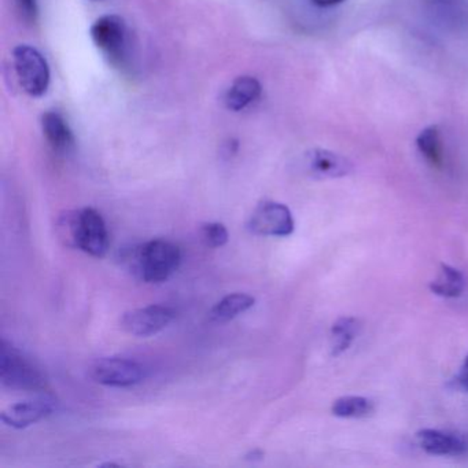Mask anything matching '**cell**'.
Wrapping results in <instances>:
<instances>
[{"label":"cell","mask_w":468,"mask_h":468,"mask_svg":"<svg viewBox=\"0 0 468 468\" xmlns=\"http://www.w3.org/2000/svg\"><path fill=\"white\" fill-rule=\"evenodd\" d=\"M256 303V298L245 292H234V294L226 295L223 300L218 301L209 317L213 323H227L234 320L239 314H245L249 309L253 308Z\"/></svg>","instance_id":"14"},{"label":"cell","mask_w":468,"mask_h":468,"mask_svg":"<svg viewBox=\"0 0 468 468\" xmlns=\"http://www.w3.org/2000/svg\"><path fill=\"white\" fill-rule=\"evenodd\" d=\"M306 169L316 179H339L353 172V164L347 158L328 150L314 149L306 154Z\"/></svg>","instance_id":"11"},{"label":"cell","mask_w":468,"mask_h":468,"mask_svg":"<svg viewBox=\"0 0 468 468\" xmlns=\"http://www.w3.org/2000/svg\"><path fill=\"white\" fill-rule=\"evenodd\" d=\"M262 87L253 76H240L232 81L224 95V105L229 112L245 111L251 103L256 102L261 95Z\"/></svg>","instance_id":"13"},{"label":"cell","mask_w":468,"mask_h":468,"mask_svg":"<svg viewBox=\"0 0 468 468\" xmlns=\"http://www.w3.org/2000/svg\"><path fill=\"white\" fill-rule=\"evenodd\" d=\"M122 261L138 281L163 283L179 270L182 251L169 240L153 239L125 250Z\"/></svg>","instance_id":"2"},{"label":"cell","mask_w":468,"mask_h":468,"mask_svg":"<svg viewBox=\"0 0 468 468\" xmlns=\"http://www.w3.org/2000/svg\"><path fill=\"white\" fill-rule=\"evenodd\" d=\"M345 0H312V4L317 7H333L342 4Z\"/></svg>","instance_id":"22"},{"label":"cell","mask_w":468,"mask_h":468,"mask_svg":"<svg viewBox=\"0 0 468 468\" xmlns=\"http://www.w3.org/2000/svg\"><path fill=\"white\" fill-rule=\"evenodd\" d=\"M360 331V322L355 317H339L330 333V349L334 357H338L352 346Z\"/></svg>","instance_id":"16"},{"label":"cell","mask_w":468,"mask_h":468,"mask_svg":"<svg viewBox=\"0 0 468 468\" xmlns=\"http://www.w3.org/2000/svg\"><path fill=\"white\" fill-rule=\"evenodd\" d=\"M21 15L24 16L27 21H35L37 17V0H16Z\"/></svg>","instance_id":"20"},{"label":"cell","mask_w":468,"mask_h":468,"mask_svg":"<svg viewBox=\"0 0 468 468\" xmlns=\"http://www.w3.org/2000/svg\"><path fill=\"white\" fill-rule=\"evenodd\" d=\"M294 229L292 212L281 202H261L248 221L249 231L260 237H289Z\"/></svg>","instance_id":"6"},{"label":"cell","mask_w":468,"mask_h":468,"mask_svg":"<svg viewBox=\"0 0 468 468\" xmlns=\"http://www.w3.org/2000/svg\"><path fill=\"white\" fill-rule=\"evenodd\" d=\"M456 383L460 388L468 391V356L464 358V361H463L459 374L456 375Z\"/></svg>","instance_id":"21"},{"label":"cell","mask_w":468,"mask_h":468,"mask_svg":"<svg viewBox=\"0 0 468 468\" xmlns=\"http://www.w3.org/2000/svg\"><path fill=\"white\" fill-rule=\"evenodd\" d=\"M43 135L51 149L58 154H69L75 149V135L65 117L58 112H46L40 120Z\"/></svg>","instance_id":"12"},{"label":"cell","mask_w":468,"mask_h":468,"mask_svg":"<svg viewBox=\"0 0 468 468\" xmlns=\"http://www.w3.org/2000/svg\"><path fill=\"white\" fill-rule=\"evenodd\" d=\"M54 410H56L54 399L39 397V399H27V401L10 405L2 412L0 419L13 429H27L50 416Z\"/></svg>","instance_id":"10"},{"label":"cell","mask_w":468,"mask_h":468,"mask_svg":"<svg viewBox=\"0 0 468 468\" xmlns=\"http://www.w3.org/2000/svg\"><path fill=\"white\" fill-rule=\"evenodd\" d=\"M97 2H100V0H97Z\"/></svg>","instance_id":"23"},{"label":"cell","mask_w":468,"mask_h":468,"mask_svg":"<svg viewBox=\"0 0 468 468\" xmlns=\"http://www.w3.org/2000/svg\"><path fill=\"white\" fill-rule=\"evenodd\" d=\"M419 152L424 158L435 168H441L443 164L442 141H441V133L437 125L427 127L426 130L419 133L416 139Z\"/></svg>","instance_id":"18"},{"label":"cell","mask_w":468,"mask_h":468,"mask_svg":"<svg viewBox=\"0 0 468 468\" xmlns=\"http://www.w3.org/2000/svg\"><path fill=\"white\" fill-rule=\"evenodd\" d=\"M90 377L103 386L131 388L144 380L141 364L124 357H102L94 361L89 369Z\"/></svg>","instance_id":"7"},{"label":"cell","mask_w":468,"mask_h":468,"mask_svg":"<svg viewBox=\"0 0 468 468\" xmlns=\"http://www.w3.org/2000/svg\"><path fill=\"white\" fill-rule=\"evenodd\" d=\"M374 402L367 397L345 396L333 402L331 413L342 419H364L374 413Z\"/></svg>","instance_id":"17"},{"label":"cell","mask_w":468,"mask_h":468,"mask_svg":"<svg viewBox=\"0 0 468 468\" xmlns=\"http://www.w3.org/2000/svg\"><path fill=\"white\" fill-rule=\"evenodd\" d=\"M465 287L464 275L456 268L441 264L437 278L430 283L432 294L442 298H457L463 294Z\"/></svg>","instance_id":"15"},{"label":"cell","mask_w":468,"mask_h":468,"mask_svg":"<svg viewBox=\"0 0 468 468\" xmlns=\"http://www.w3.org/2000/svg\"><path fill=\"white\" fill-rule=\"evenodd\" d=\"M201 238L207 248H223L229 242V231L221 223H207L201 227Z\"/></svg>","instance_id":"19"},{"label":"cell","mask_w":468,"mask_h":468,"mask_svg":"<svg viewBox=\"0 0 468 468\" xmlns=\"http://www.w3.org/2000/svg\"><path fill=\"white\" fill-rule=\"evenodd\" d=\"M176 312L171 306L149 305L127 312L120 324L130 335L146 338L165 330L174 322Z\"/></svg>","instance_id":"8"},{"label":"cell","mask_w":468,"mask_h":468,"mask_svg":"<svg viewBox=\"0 0 468 468\" xmlns=\"http://www.w3.org/2000/svg\"><path fill=\"white\" fill-rule=\"evenodd\" d=\"M56 231L67 248L80 249L98 259L108 253V227L102 215L92 207L62 213L57 220Z\"/></svg>","instance_id":"1"},{"label":"cell","mask_w":468,"mask_h":468,"mask_svg":"<svg viewBox=\"0 0 468 468\" xmlns=\"http://www.w3.org/2000/svg\"><path fill=\"white\" fill-rule=\"evenodd\" d=\"M0 380L16 390L37 391L46 386L45 375L17 347L2 342L0 349Z\"/></svg>","instance_id":"4"},{"label":"cell","mask_w":468,"mask_h":468,"mask_svg":"<svg viewBox=\"0 0 468 468\" xmlns=\"http://www.w3.org/2000/svg\"><path fill=\"white\" fill-rule=\"evenodd\" d=\"M13 65L21 89L32 98H42L50 87L51 72L48 59L37 48L20 45L13 50Z\"/></svg>","instance_id":"5"},{"label":"cell","mask_w":468,"mask_h":468,"mask_svg":"<svg viewBox=\"0 0 468 468\" xmlns=\"http://www.w3.org/2000/svg\"><path fill=\"white\" fill-rule=\"evenodd\" d=\"M419 446L432 456H462L468 452V438L448 430L423 429L416 432Z\"/></svg>","instance_id":"9"},{"label":"cell","mask_w":468,"mask_h":468,"mask_svg":"<svg viewBox=\"0 0 468 468\" xmlns=\"http://www.w3.org/2000/svg\"><path fill=\"white\" fill-rule=\"evenodd\" d=\"M95 48L116 68H125L130 61L131 31L124 18L106 15L98 18L90 29Z\"/></svg>","instance_id":"3"}]
</instances>
